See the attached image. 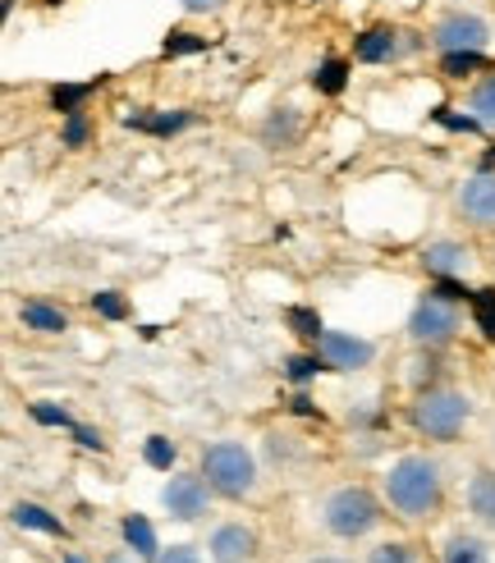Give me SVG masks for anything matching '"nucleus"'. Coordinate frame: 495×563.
Here are the masks:
<instances>
[{
	"instance_id": "1",
	"label": "nucleus",
	"mask_w": 495,
	"mask_h": 563,
	"mask_svg": "<svg viewBox=\"0 0 495 563\" xmlns=\"http://www.w3.org/2000/svg\"><path fill=\"white\" fill-rule=\"evenodd\" d=\"M385 509L404 522H431L446 509V476L431 454H399L381 472Z\"/></svg>"
},
{
	"instance_id": "2",
	"label": "nucleus",
	"mask_w": 495,
	"mask_h": 563,
	"mask_svg": "<svg viewBox=\"0 0 495 563\" xmlns=\"http://www.w3.org/2000/svg\"><path fill=\"white\" fill-rule=\"evenodd\" d=\"M459 298H468V289L459 294V279H436V289H427L408 312V344L413 349H450L463 330V312H459Z\"/></svg>"
},
{
	"instance_id": "3",
	"label": "nucleus",
	"mask_w": 495,
	"mask_h": 563,
	"mask_svg": "<svg viewBox=\"0 0 495 563\" xmlns=\"http://www.w3.org/2000/svg\"><path fill=\"white\" fill-rule=\"evenodd\" d=\"M468 421H473V399L454 385H427L413 394V404H408V427L431 444L459 440L468 431Z\"/></svg>"
},
{
	"instance_id": "4",
	"label": "nucleus",
	"mask_w": 495,
	"mask_h": 563,
	"mask_svg": "<svg viewBox=\"0 0 495 563\" xmlns=\"http://www.w3.org/2000/svg\"><path fill=\"white\" fill-rule=\"evenodd\" d=\"M381 522H385V495H376L363 482L336 486L321 499V527L330 531V537H340V541H363Z\"/></svg>"
},
{
	"instance_id": "5",
	"label": "nucleus",
	"mask_w": 495,
	"mask_h": 563,
	"mask_svg": "<svg viewBox=\"0 0 495 563\" xmlns=\"http://www.w3.org/2000/svg\"><path fill=\"white\" fill-rule=\"evenodd\" d=\"M202 476L220 499H248L257 490V459L243 440H211L202 449Z\"/></svg>"
},
{
	"instance_id": "6",
	"label": "nucleus",
	"mask_w": 495,
	"mask_h": 563,
	"mask_svg": "<svg viewBox=\"0 0 495 563\" xmlns=\"http://www.w3.org/2000/svg\"><path fill=\"white\" fill-rule=\"evenodd\" d=\"M427 46L436 55H459V51H473L482 55L491 46V23L477 10H446L436 14L427 27Z\"/></svg>"
},
{
	"instance_id": "7",
	"label": "nucleus",
	"mask_w": 495,
	"mask_h": 563,
	"mask_svg": "<svg viewBox=\"0 0 495 563\" xmlns=\"http://www.w3.org/2000/svg\"><path fill=\"white\" fill-rule=\"evenodd\" d=\"M216 499H220V495L211 490V482L202 476V467H198V472H175L170 482L161 486V509L170 514L175 522H198L202 514H211Z\"/></svg>"
},
{
	"instance_id": "8",
	"label": "nucleus",
	"mask_w": 495,
	"mask_h": 563,
	"mask_svg": "<svg viewBox=\"0 0 495 563\" xmlns=\"http://www.w3.org/2000/svg\"><path fill=\"white\" fill-rule=\"evenodd\" d=\"M312 349L326 362V372H363L376 357V344L363 340V334H349V330H326Z\"/></svg>"
},
{
	"instance_id": "9",
	"label": "nucleus",
	"mask_w": 495,
	"mask_h": 563,
	"mask_svg": "<svg viewBox=\"0 0 495 563\" xmlns=\"http://www.w3.org/2000/svg\"><path fill=\"white\" fill-rule=\"evenodd\" d=\"M454 211L463 216V224H473V230H495V170L468 175L454 192Z\"/></svg>"
},
{
	"instance_id": "10",
	"label": "nucleus",
	"mask_w": 495,
	"mask_h": 563,
	"mask_svg": "<svg viewBox=\"0 0 495 563\" xmlns=\"http://www.w3.org/2000/svg\"><path fill=\"white\" fill-rule=\"evenodd\" d=\"M408 33H399V27H391V23H376V27H367V33H358V42H353V60H363V65H391V60H399V55H408Z\"/></svg>"
},
{
	"instance_id": "11",
	"label": "nucleus",
	"mask_w": 495,
	"mask_h": 563,
	"mask_svg": "<svg viewBox=\"0 0 495 563\" xmlns=\"http://www.w3.org/2000/svg\"><path fill=\"white\" fill-rule=\"evenodd\" d=\"M207 554L211 563H248L257 559V531L243 527V522H220L207 541Z\"/></svg>"
},
{
	"instance_id": "12",
	"label": "nucleus",
	"mask_w": 495,
	"mask_h": 563,
	"mask_svg": "<svg viewBox=\"0 0 495 563\" xmlns=\"http://www.w3.org/2000/svg\"><path fill=\"white\" fill-rule=\"evenodd\" d=\"M422 271L431 279H463L468 271H473V247L459 243V239H436L422 252Z\"/></svg>"
},
{
	"instance_id": "13",
	"label": "nucleus",
	"mask_w": 495,
	"mask_h": 563,
	"mask_svg": "<svg viewBox=\"0 0 495 563\" xmlns=\"http://www.w3.org/2000/svg\"><path fill=\"white\" fill-rule=\"evenodd\" d=\"M463 504L482 527H495V467H477L473 476H468Z\"/></svg>"
},
{
	"instance_id": "14",
	"label": "nucleus",
	"mask_w": 495,
	"mask_h": 563,
	"mask_svg": "<svg viewBox=\"0 0 495 563\" xmlns=\"http://www.w3.org/2000/svg\"><path fill=\"white\" fill-rule=\"evenodd\" d=\"M19 321H23V330H33V334H65L69 330V317L46 298L19 302Z\"/></svg>"
},
{
	"instance_id": "15",
	"label": "nucleus",
	"mask_w": 495,
	"mask_h": 563,
	"mask_svg": "<svg viewBox=\"0 0 495 563\" xmlns=\"http://www.w3.org/2000/svg\"><path fill=\"white\" fill-rule=\"evenodd\" d=\"M463 110H468V120H473L477 129L495 133V74H482L473 88L463 92Z\"/></svg>"
},
{
	"instance_id": "16",
	"label": "nucleus",
	"mask_w": 495,
	"mask_h": 563,
	"mask_svg": "<svg viewBox=\"0 0 495 563\" xmlns=\"http://www.w3.org/2000/svg\"><path fill=\"white\" fill-rule=\"evenodd\" d=\"M10 518H14V527H28V531H46V537H69V527L55 518L51 509L33 504V499H19L14 509H10Z\"/></svg>"
},
{
	"instance_id": "17",
	"label": "nucleus",
	"mask_w": 495,
	"mask_h": 563,
	"mask_svg": "<svg viewBox=\"0 0 495 563\" xmlns=\"http://www.w3.org/2000/svg\"><path fill=\"white\" fill-rule=\"evenodd\" d=\"M120 537H124V545H129L138 559H156V554H161L156 527H152L143 514H124V522H120Z\"/></svg>"
},
{
	"instance_id": "18",
	"label": "nucleus",
	"mask_w": 495,
	"mask_h": 563,
	"mask_svg": "<svg viewBox=\"0 0 495 563\" xmlns=\"http://www.w3.org/2000/svg\"><path fill=\"white\" fill-rule=\"evenodd\" d=\"M446 563H491V545L459 531V537H450V545H446Z\"/></svg>"
},
{
	"instance_id": "19",
	"label": "nucleus",
	"mask_w": 495,
	"mask_h": 563,
	"mask_svg": "<svg viewBox=\"0 0 495 563\" xmlns=\"http://www.w3.org/2000/svg\"><path fill=\"white\" fill-rule=\"evenodd\" d=\"M363 563H422V550L413 541H381V545L367 550Z\"/></svg>"
},
{
	"instance_id": "20",
	"label": "nucleus",
	"mask_w": 495,
	"mask_h": 563,
	"mask_svg": "<svg viewBox=\"0 0 495 563\" xmlns=\"http://www.w3.org/2000/svg\"><path fill=\"white\" fill-rule=\"evenodd\" d=\"M143 459H147L156 472H170V467H175V459H179V449H175L170 440H165V435H147Z\"/></svg>"
},
{
	"instance_id": "21",
	"label": "nucleus",
	"mask_w": 495,
	"mask_h": 563,
	"mask_svg": "<svg viewBox=\"0 0 495 563\" xmlns=\"http://www.w3.org/2000/svg\"><path fill=\"white\" fill-rule=\"evenodd\" d=\"M289 325H294L298 340H308V344H317L321 334H326L321 317H317V312H308V307H294V312H289Z\"/></svg>"
},
{
	"instance_id": "22",
	"label": "nucleus",
	"mask_w": 495,
	"mask_h": 563,
	"mask_svg": "<svg viewBox=\"0 0 495 563\" xmlns=\"http://www.w3.org/2000/svg\"><path fill=\"white\" fill-rule=\"evenodd\" d=\"M473 312H477L482 334L495 344V289H477V294H473Z\"/></svg>"
},
{
	"instance_id": "23",
	"label": "nucleus",
	"mask_w": 495,
	"mask_h": 563,
	"mask_svg": "<svg viewBox=\"0 0 495 563\" xmlns=\"http://www.w3.org/2000/svg\"><path fill=\"white\" fill-rule=\"evenodd\" d=\"M88 137H92V124H88V115H82V110L65 115V129H61V143H65V147H82Z\"/></svg>"
},
{
	"instance_id": "24",
	"label": "nucleus",
	"mask_w": 495,
	"mask_h": 563,
	"mask_svg": "<svg viewBox=\"0 0 495 563\" xmlns=\"http://www.w3.org/2000/svg\"><path fill=\"white\" fill-rule=\"evenodd\" d=\"M344 69H349L344 60H326V65L317 69V88H321V92H330V97H336V92L344 88Z\"/></svg>"
},
{
	"instance_id": "25",
	"label": "nucleus",
	"mask_w": 495,
	"mask_h": 563,
	"mask_svg": "<svg viewBox=\"0 0 495 563\" xmlns=\"http://www.w3.org/2000/svg\"><path fill=\"white\" fill-rule=\"evenodd\" d=\"M92 307H97V312H101L106 321H120V317L129 312V307H124V298H120L116 289H101V294H92Z\"/></svg>"
},
{
	"instance_id": "26",
	"label": "nucleus",
	"mask_w": 495,
	"mask_h": 563,
	"mask_svg": "<svg viewBox=\"0 0 495 563\" xmlns=\"http://www.w3.org/2000/svg\"><path fill=\"white\" fill-rule=\"evenodd\" d=\"M477 60H482V55H473V51H459V55H440V65H446V74H450V78H463L468 69H477Z\"/></svg>"
},
{
	"instance_id": "27",
	"label": "nucleus",
	"mask_w": 495,
	"mask_h": 563,
	"mask_svg": "<svg viewBox=\"0 0 495 563\" xmlns=\"http://www.w3.org/2000/svg\"><path fill=\"white\" fill-rule=\"evenodd\" d=\"M88 97V88H55L51 92V101H55V110H65V115H74L78 110V101Z\"/></svg>"
},
{
	"instance_id": "28",
	"label": "nucleus",
	"mask_w": 495,
	"mask_h": 563,
	"mask_svg": "<svg viewBox=\"0 0 495 563\" xmlns=\"http://www.w3.org/2000/svg\"><path fill=\"white\" fill-rule=\"evenodd\" d=\"M33 417L42 421V427H69V431H74V421H69V412H65V408H46V404H33Z\"/></svg>"
},
{
	"instance_id": "29",
	"label": "nucleus",
	"mask_w": 495,
	"mask_h": 563,
	"mask_svg": "<svg viewBox=\"0 0 495 563\" xmlns=\"http://www.w3.org/2000/svg\"><path fill=\"white\" fill-rule=\"evenodd\" d=\"M152 563H202V554L193 545H170V550H161Z\"/></svg>"
},
{
	"instance_id": "30",
	"label": "nucleus",
	"mask_w": 495,
	"mask_h": 563,
	"mask_svg": "<svg viewBox=\"0 0 495 563\" xmlns=\"http://www.w3.org/2000/svg\"><path fill=\"white\" fill-rule=\"evenodd\" d=\"M317 372H326V362H321L317 353H312V357H294V362H289V376H294V380H308V376H317Z\"/></svg>"
},
{
	"instance_id": "31",
	"label": "nucleus",
	"mask_w": 495,
	"mask_h": 563,
	"mask_svg": "<svg viewBox=\"0 0 495 563\" xmlns=\"http://www.w3.org/2000/svg\"><path fill=\"white\" fill-rule=\"evenodd\" d=\"M193 115H156V120H138V124H147L152 133H175V129H184Z\"/></svg>"
},
{
	"instance_id": "32",
	"label": "nucleus",
	"mask_w": 495,
	"mask_h": 563,
	"mask_svg": "<svg viewBox=\"0 0 495 563\" xmlns=\"http://www.w3.org/2000/svg\"><path fill=\"white\" fill-rule=\"evenodd\" d=\"M207 42L193 37V33H175V42H165V55H179V51H202Z\"/></svg>"
},
{
	"instance_id": "33",
	"label": "nucleus",
	"mask_w": 495,
	"mask_h": 563,
	"mask_svg": "<svg viewBox=\"0 0 495 563\" xmlns=\"http://www.w3.org/2000/svg\"><path fill=\"white\" fill-rule=\"evenodd\" d=\"M179 5H184L188 14H216L220 5H226V0H179Z\"/></svg>"
},
{
	"instance_id": "34",
	"label": "nucleus",
	"mask_w": 495,
	"mask_h": 563,
	"mask_svg": "<svg viewBox=\"0 0 495 563\" xmlns=\"http://www.w3.org/2000/svg\"><path fill=\"white\" fill-rule=\"evenodd\" d=\"M74 435H78V444H82V449H97V454L106 449V440H101L97 431H88V427H74Z\"/></svg>"
},
{
	"instance_id": "35",
	"label": "nucleus",
	"mask_w": 495,
	"mask_h": 563,
	"mask_svg": "<svg viewBox=\"0 0 495 563\" xmlns=\"http://www.w3.org/2000/svg\"><path fill=\"white\" fill-rule=\"evenodd\" d=\"M133 559H138V554H133V550H124V554H110L106 563H133Z\"/></svg>"
},
{
	"instance_id": "36",
	"label": "nucleus",
	"mask_w": 495,
	"mask_h": 563,
	"mask_svg": "<svg viewBox=\"0 0 495 563\" xmlns=\"http://www.w3.org/2000/svg\"><path fill=\"white\" fill-rule=\"evenodd\" d=\"M308 563H353V559H340V554H321V559H308Z\"/></svg>"
},
{
	"instance_id": "37",
	"label": "nucleus",
	"mask_w": 495,
	"mask_h": 563,
	"mask_svg": "<svg viewBox=\"0 0 495 563\" xmlns=\"http://www.w3.org/2000/svg\"><path fill=\"white\" fill-rule=\"evenodd\" d=\"M65 563H82V559H78V554H69V559H65Z\"/></svg>"
}]
</instances>
